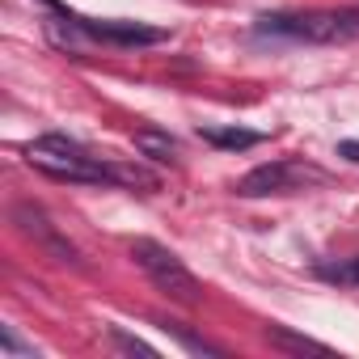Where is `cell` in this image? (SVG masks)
Returning <instances> with one entry per match:
<instances>
[{
	"instance_id": "6da1fadb",
	"label": "cell",
	"mask_w": 359,
	"mask_h": 359,
	"mask_svg": "<svg viewBox=\"0 0 359 359\" xmlns=\"http://www.w3.org/2000/svg\"><path fill=\"white\" fill-rule=\"evenodd\" d=\"M258 34L266 39H292V43H351L359 39V9H309V13H262Z\"/></svg>"
},
{
	"instance_id": "7c38bea8",
	"label": "cell",
	"mask_w": 359,
	"mask_h": 359,
	"mask_svg": "<svg viewBox=\"0 0 359 359\" xmlns=\"http://www.w3.org/2000/svg\"><path fill=\"white\" fill-rule=\"evenodd\" d=\"M114 342H118V346H123V351H140V355H156V351H152V346H148V342H140V338H127V334H123V330H114Z\"/></svg>"
},
{
	"instance_id": "3957f363",
	"label": "cell",
	"mask_w": 359,
	"mask_h": 359,
	"mask_svg": "<svg viewBox=\"0 0 359 359\" xmlns=\"http://www.w3.org/2000/svg\"><path fill=\"white\" fill-rule=\"evenodd\" d=\"M131 258H135V266L169 296V300H177V304H199V279L182 266V258H177L173 250H165L161 241H148V237H135L131 241Z\"/></svg>"
},
{
	"instance_id": "4fadbf2b",
	"label": "cell",
	"mask_w": 359,
	"mask_h": 359,
	"mask_svg": "<svg viewBox=\"0 0 359 359\" xmlns=\"http://www.w3.org/2000/svg\"><path fill=\"white\" fill-rule=\"evenodd\" d=\"M0 346H5L9 355H34V346H22V342L13 338V330H5V334H0Z\"/></svg>"
},
{
	"instance_id": "5bb4252c",
	"label": "cell",
	"mask_w": 359,
	"mask_h": 359,
	"mask_svg": "<svg viewBox=\"0 0 359 359\" xmlns=\"http://www.w3.org/2000/svg\"><path fill=\"white\" fill-rule=\"evenodd\" d=\"M338 156H346V161L359 165V140H342V144H338Z\"/></svg>"
},
{
	"instance_id": "5b68a950",
	"label": "cell",
	"mask_w": 359,
	"mask_h": 359,
	"mask_svg": "<svg viewBox=\"0 0 359 359\" xmlns=\"http://www.w3.org/2000/svg\"><path fill=\"white\" fill-rule=\"evenodd\" d=\"M13 224H18L30 241H39L55 262H72V266H81L76 245H72V241H64V233L47 220V212H43V208H34V203H18V208H13Z\"/></svg>"
},
{
	"instance_id": "7a4b0ae2",
	"label": "cell",
	"mask_w": 359,
	"mask_h": 359,
	"mask_svg": "<svg viewBox=\"0 0 359 359\" xmlns=\"http://www.w3.org/2000/svg\"><path fill=\"white\" fill-rule=\"evenodd\" d=\"M26 161L43 169L47 177H55V182H114V165L89 156L68 135H39L26 148Z\"/></svg>"
},
{
	"instance_id": "8992f818",
	"label": "cell",
	"mask_w": 359,
	"mask_h": 359,
	"mask_svg": "<svg viewBox=\"0 0 359 359\" xmlns=\"http://www.w3.org/2000/svg\"><path fill=\"white\" fill-rule=\"evenodd\" d=\"M64 22H72L81 34L114 43V47H152V43H165V30L144 26V22H89V18H72V13Z\"/></svg>"
},
{
	"instance_id": "8fae6325",
	"label": "cell",
	"mask_w": 359,
	"mask_h": 359,
	"mask_svg": "<svg viewBox=\"0 0 359 359\" xmlns=\"http://www.w3.org/2000/svg\"><path fill=\"white\" fill-rule=\"evenodd\" d=\"M161 330H169V334H173L177 342H182L187 351H195V355H224L220 346H212V342H203V338H195V334H191L187 325H177V321H161Z\"/></svg>"
},
{
	"instance_id": "9c48e42d",
	"label": "cell",
	"mask_w": 359,
	"mask_h": 359,
	"mask_svg": "<svg viewBox=\"0 0 359 359\" xmlns=\"http://www.w3.org/2000/svg\"><path fill=\"white\" fill-rule=\"evenodd\" d=\"M199 135H203L208 144H216V148H233V152L254 148V144H262V140H266L262 131H245V127H203Z\"/></svg>"
},
{
	"instance_id": "277c9868",
	"label": "cell",
	"mask_w": 359,
	"mask_h": 359,
	"mask_svg": "<svg viewBox=\"0 0 359 359\" xmlns=\"http://www.w3.org/2000/svg\"><path fill=\"white\" fill-rule=\"evenodd\" d=\"M313 182H325V173L317 165H304V161H271V165H258L250 169L241 182H237V195L241 199H262V195H292V191H304Z\"/></svg>"
},
{
	"instance_id": "ba28073f",
	"label": "cell",
	"mask_w": 359,
	"mask_h": 359,
	"mask_svg": "<svg viewBox=\"0 0 359 359\" xmlns=\"http://www.w3.org/2000/svg\"><path fill=\"white\" fill-rule=\"evenodd\" d=\"M262 338L275 346V351H292V355H304V351H330L325 342H317V338H309V334H296V330H287V325H266L262 330Z\"/></svg>"
},
{
	"instance_id": "30bf717a",
	"label": "cell",
	"mask_w": 359,
	"mask_h": 359,
	"mask_svg": "<svg viewBox=\"0 0 359 359\" xmlns=\"http://www.w3.org/2000/svg\"><path fill=\"white\" fill-rule=\"evenodd\" d=\"M325 283H346V287H355L359 283V254L355 258H338V262H317L313 266Z\"/></svg>"
},
{
	"instance_id": "52a82bcc",
	"label": "cell",
	"mask_w": 359,
	"mask_h": 359,
	"mask_svg": "<svg viewBox=\"0 0 359 359\" xmlns=\"http://www.w3.org/2000/svg\"><path fill=\"white\" fill-rule=\"evenodd\" d=\"M131 144H135V152H140V156H148V161H161V165H173V161H177V140H173V135H165V131L140 127V131L131 135Z\"/></svg>"
}]
</instances>
